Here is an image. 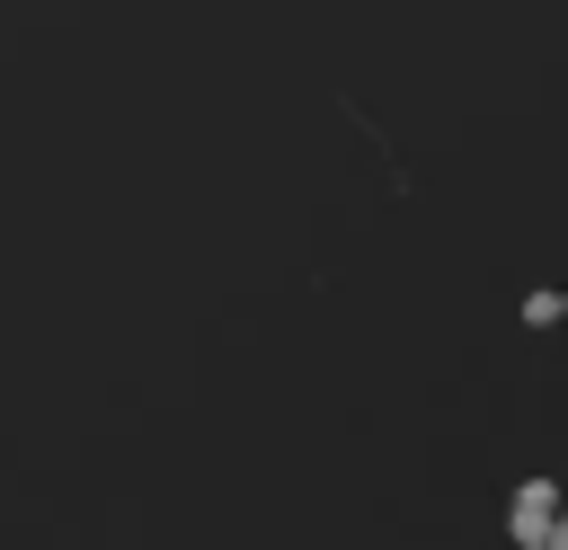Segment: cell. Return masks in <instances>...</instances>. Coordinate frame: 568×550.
Listing matches in <instances>:
<instances>
[{
	"instance_id": "2",
	"label": "cell",
	"mask_w": 568,
	"mask_h": 550,
	"mask_svg": "<svg viewBox=\"0 0 568 550\" xmlns=\"http://www.w3.org/2000/svg\"><path fill=\"white\" fill-rule=\"evenodd\" d=\"M559 319H568V293L559 284H532L524 293V328H559Z\"/></svg>"
},
{
	"instance_id": "1",
	"label": "cell",
	"mask_w": 568,
	"mask_h": 550,
	"mask_svg": "<svg viewBox=\"0 0 568 550\" xmlns=\"http://www.w3.org/2000/svg\"><path fill=\"white\" fill-rule=\"evenodd\" d=\"M559 523H568V488H559V479H524V488L506 497V541H515V550H541Z\"/></svg>"
}]
</instances>
